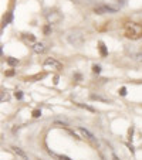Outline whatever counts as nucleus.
I'll return each mask as SVG.
<instances>
[{"mask_svg": "<svg viewBox=\"0 0 142 160\" xmlns=\"http://www.w3.org/2000/svg\"><path fill=\"white\" fill-rule=\"evenodd\" d=\"M66 40L70 45H73L76 48H80V47H82L85 42V34L82 33L81 30H71L67 33Z\"/></svg>", "mask_w": 142, "mask_h": 160, "instance_id": "obj_1", "label": "nucleus"}, {"mask_svg": "<svg viewBox=\"0 0 142 160\" xmlns=\"http://www.w3.org/2000/svg\"><path fill=\"white\" fill-rule=\"evenodd\" d=\"M124 33L125 37L129 40H138L142 37V26L138 23H127L124 26Z\"/></svg>", "mask_w": 142, "mask_h": 160, "instance_id": "obj_2", "label": "nucleus"}, {"mask_svg": "<svg viewBox=\"0 0 142 160\" xmlns=\"http://www.w3.org/2000/svg\"><path fill=\"white\" fill-rule=\"evenodd\" d=\"M44 68H47V70H55V71H60L63 70V64L60 62V61H57L55 58H45L44 61Z\"/></svg>", "mask_w": 142, "mask_h": 160, "instance_id": "obj_3", "label": "nucleus"}, {"mask_svg": "<svg viewBox=\"0 0 142 160\" xmlns=\"http://www.w3.org/2000/svg\"><path fill=\"white\" fill-rule=\"evenodd\" d=\"M94 13H95V14L117 13V9H115V7H111V6H107V4H104V6H97V7H95V9H94Z\"/></svg>", "mask_w": 142, "mask_h": 160, "instance_id": "obj_4", "label": "nucleus"}, {"mask_svg": "<svg viewBox=\"0 0 142 160\" xmlns=\"http://www.w3.org/2000/svg\"><path fill=\"white\" fill-rule=\"evenodd\" d=\"M63 20V16L60 14L58 12H50L47 14V21H49V24H57L60 21Z\"/></svg>", "mask_w": 142, "mask_h": 160, "instance_id": "obj_5", "label": "nucleus"}, {"mask_svg": "<svg viewBox=\"0 0 142 160\" xmlns=\"http://www.w3.org/2000/svg\"><path fill=\"white\" fill-rule=\"evenodd\" d=\"M77 130H78V133L84 138V139H87V140H90V142H95V138H94V135L90 132L88 129H85V128H82V126H80V128H77Z\"/></svg>", "mask_w": 142, "mask_h": 160, "instance_id": "obj_6", "label": "nucleus"}, {"mask_svg": "<svg viewBox=\"0 0 142 160\" xmlns=\"http://www.w3.org/2000/svg\"><path fill=\"white\" fill-rule=\"evenodd\" d=\"M31 48H33V51L36 52V54H44L45 50H47V47H45L43 42H34Z\"/></svg>", "mask_w": 142, "mask_h": 160, "instance_id": "obj_7", "label": "nucleus"}, {"mask_svg": "<svg viewBox=\"0 0 142 160\" xmlns=\"http://www.w3.org/2000/svg\"><path fill=\"white\" fill-rule=\"evenodd\" d=\"M12 150L14 152V153L17 154V156L20 157L21 160H29V156H27V154H26V152H24V150H21L20 148H16V146H13V148H12Z\"/></svg>", "mask_w": 142, "mask_h": 160, "instance_id": "obj_8", "label": "nucleus"}, {"mask_svg": "<svg viewBox=\"0 0 142 160\" xmlns=\"http://www.w3.org/2000/svg\"><path fill=\"white\" fill-rule=\"evenodd\" d=\"M90 98H91L92 101H100V102H104V103H109V102H111L108 98H104V97H101V95H94V94H92Z\"/></svg>", "mask_w": 142, "mask_h": 160, "instance_id": "obj_9", "label": "nucleus"}, {"mask_svg": "<svg viewBox=\"0 0 142 160\" xmlns=\"http://www.w3.org/2000/svg\"><path fill=\"white\" fill-rule=\"evenodd\" d=\"M49 154H50L51 157H54L55 160H71L70 157L63 156V154H57V153H54V152H51V150H49Z\"/></svg>", "mask_w": 142, "mask_h": 160, "instance_id": "obj_10", "label": "nucleus"}, {"mask_svg": "<svg viewBox=\"0 0 142 160\" xmlns=\"http://www.w3.org/2000/svg\"><path fill=\"white\" fill-rule=\"evenodd\" d=\"M131 57L135 61H138V62H142V48L138 50V51H134L132 54H131Z\"/></svg>", "mask_w": 142, "mask_h": 160, "instance_id": "obj_11", "label": "nucleus"}, {"mask_svg": "<svg viewBox=\"0 0 142 160\" xmlns=\"http://www.w3.org/2000/svg\"><path fill=\"white\" fill-rule=\"evenodd\" d=\"M98 44H100V52H101V55H103V57H107V55H108V51H107L105 44H104L103 41H100Z\"/></svg>", "mask_w": 142, "mask_h": 160, "instance_id": "obj_12", "label": "nucleus"}, {"mask_svg": "<svg viewBox=\"0 0 142 160\" xmlns=\"http://www.w3.org/2000/svg\"><path fill=\"white\" fill-rule=\"evenodd\" d=\"M6 61H7V64H9L10 67H14V65H17V64H18V60H17V58H13V57H9Z\"/></svg>", "mask_w": 142, "mask_h": 160, "instance_id": "obj_13", "label": "nucleus"}, {"mask_svg": "<svg viewBox=\"0 0 142 160\" xmlns=\"http://www.w3.org/2000/svg\"><path fill=\"white\" fill-rule=\"evenodd\" d=\"M43 33H44V36H49V34L51 33V24H45L44 27H43Z\"/></svg>", "mask_w": 142, "mask_h": 160, "instance_id": "obj_14", "label": "nucleus"}, {"mask_svg": "<svg viewBox=\"0 0 142 160\" xmlns=\"http://www.w3.org/2000/svg\"><path fill=\"white\" fill-rule=\"evenodd\" d=\"M76 105L80 106V108H82V109H87V111H90V112H95L94 108H91V106H88V105H84V103H76Z\"/></svg>", "mask_w": 142, "mask_h": 160, "instance_id": "obj_15", "label": "nucleus"}, {"mask_svg": "<svg viewBox=\"0 0 142 160\" xmlns=\"http://www.w3.org/2000/svg\"><path fill=\"white\" fill-rule=\"evenodd\" d=\"M9 94H7L6 91H2V97H0V99H2V102H4V101H9Z\"/></svg>", "mask_w": 142, "mask_h": 160, "instance_id": "obj_16", "label": "nucleus"}, {"mask_svg": "<svg viewBox=\"0 0 142 160\" xmlns=\"http://www.w3.org/2000/svg\"><path fill=\"white\" fill-rule=\"evenodd\" d=\"M41 116V111L40 109H34L33 111V118H40Z\"/></svg>", "mask_w": 142, "mask_h": 160, "instance_id": "obj_17", "label": "nucleus"}, {"mask_svg": "<svg viewBox=\"0 0 142 160\" xmlns=\"http://www.w3.org/2000/svg\"><path fill=\"white\" fill-rule=\"evenodd\" d=\"M92 72L94 74H100L101 72V67L100 65H92Z\"/></svg>", "mask_w": 142, "mask_h": 160, "instance_id": "obj_18", "label": "nucleus"}, {"mask_svg": "<svg viewBox=\"0 0 142 160\" xmlns=\"http://www.w3.org/2000/svg\"><path fill=\"white\" fill-rule=\"evenodd\" d=\"M14 97H16V99H23V92L21 91H16Z\"/></svg>", "mask_w": 142, "mask_h": 160, "instance_id": "obj_19", "label": "nucleus"}, {"mask_svg": "<svg viewBox=\"0 0 142 160\" xmlns=\"http://www.w3.org/2000/svg\"><path fill=\"white\" fill-rule=\"evenodd\" d=\"M119 95H121V97H125V95H127V88L122 87L121 89H119Z\"/></svg>", "mask_w": 142, "mask_h": 160, "instance_id": "obj_20", "label": "nucleus"}, {"mask_svg": "<svg viewBox=\"0 0 142 160\" xmlns=\"http://www.w3.org/2000/svg\"><path fill=\"white\" fill-rule=\"evenodd\" d=\"M12 13H9V14H7V18H4V24H7V23H10V21H12Z\"/></svg>", "mask_w": 142, "mask_h": 160, "instance_id": "obj_21", "label": "nucleus"}, {"mask_svg": "<svg viewBox=\"0 0 142 160\" xmlns=\"http://www.w3.org/2000/svg\"><path fill=\"white\" fill-rule=\"evenodd\" d=\"M14 75V71H7L6 72V77H13Z\"/></svg>", "mask_w": 142, "mask_h": 160, "instance_id": "obj_22", "label": "nucleus"}, {"mask_svg": "<svg viewBox=\"0 0 142 160\" xmlns=\"http://www.w3.org/2000/svg\"><path fill=\"white\" fill-rule=\"evenodd\" d=\"M27 38L31 40V41H34V36H33V34H27Z\"/></svg>", "mask_w": 142, "mask_h": 160, "instance_id": "obj_23", "label": "nucleus"}, {"mask_svg": "<svg viewBox=\"0 0 142 160\" xmlns=\"http://www.w3.org/2000/svg\"><path fill=\"white\" fill-rule=\"evenodd\" d=\"M112 160H119V157H118L115 153H112Z\"/></svg>", "mask_w": 142, "mask_h": 160, "instance_id": "obj_24", "label": "nucleus"}, {"mask_svg": "<svg viewBox=\"0 0 142 160\" xmlns=\"http://www.w3.org/2000/svg\"><path fill=\"white\" fill-rule=\"evenodd\" d=\"M76 79H78V81H81V75H80V74H76Z\"/></svg>", "mask_w": 142, "mask_h": 160, "instance_id": "obj_25", "label": "nucleus"}, {"mask_svg": "<svg viewBox=\"0 0 142 160\" xmlns=\"http://www.w3.org/2000/svg\"><path fill=\"white\" fill-rule=\"evenodd\" d=\"M40 160H41V159H40Z\"/></svg>", "mask_w": 142, "mask_h": 160, "instance_id": "obj_26", "label": "nucleus"}]
</instances>
